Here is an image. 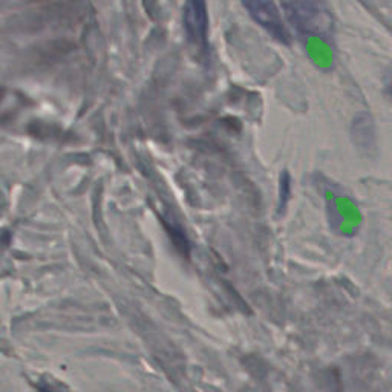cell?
Returning <instances> with one entry per match:
<instances>
[{
    "label": "cell",
    "mask_w": 392,
    "mask_h": 392,
    "mask_svg": "<svg viewBox=\"0 0 392 392\" xmlns=\"http://www.w3.org/2000/svg\"><path fill=\"white\" fill-rule=\"evenodd\" d=\"M242 5L255 19V22H258L266 32H270L276 40L290 45L291 39L288 28L285 25L276 3L268 2V0H245Z\"/></svg>",
    "instance_id": "cell-2"
},
{
    "label": "cell",
    "mask_w": 392,
    "mask_h": 392,
    "mask_svg": "<svg viewBox=\"0 0 392 392\" xmlns=\"http://www.w3.org/2000/svg\"><path fill=\"white\" fill-rule=\"evenodd\" d=\"M288 22L302 34L329 39L332 32V17L322 2H285L282 3Z\"/></svg>",
    "instance_id": "cell-1"
},
{
    "label": "cell",
    "mask_w": 392,
    "mask_h": 392,
    "mask_svg": "<svg viewBox=\"0 0 392 392\" xmlns=\"http://www.w3.org/2000/svg\"><path fill=\"white\" fill-rule=\"evenodd\" d=\"M40 392H69V389L57 380H42L39 385Z\"/></svg>",
    "instance_id": "cell-4"
},
{
    "label": "cell",
    "mask_w": 392,
    "mask_h": 392,
    "mask_svg": "<svg viewBox=\"0 0 392 392\" xmlns=\"http://www.w3.org/2000/svg\"><path fill=\"white\" fill-rule=\"evenodd\" d=\"M389 92H391V95H392V87H391V91H389Z\"/></svg>",
    "instance_id": "cell-6"
},
{
    "label": "cell",
    "mask_w": 392,
    "mask_h": 392,
    "mask_svg": "<svg viewBox=\"0 0 392 392\" xmlns=\"http://www.w3.org/2000/svg\"><path fill=\"white\" fill-rule=\"evenodd\" d=\"M287 180H290V176H287V173H285V175L282 176V186H283V189L287 187V184H290V183H287ZM280 198H282V202L287 201V195L283 193V190L280 192Z\"/></svg>",
    "instance_id": "cell-5"
},
{
    "label": "cell",
    "mask_w": 392,
    "mask_h": 392,
    "mask_svg": "<svg viewBox=\"0 0 392 392\" xmlns=\"http://www.w3.org/2000/svg\"><path fill=\"white\" fill-rule=\"evenodd\" d=\"M184 28L190 43L201 52L207 51L208 45V15L204 2L186 3L184 6Z\"/></svg>",
    "instance_id": "cell-3"
}]
</instances>
